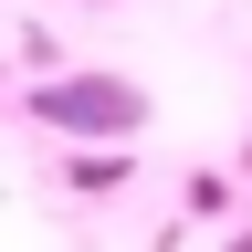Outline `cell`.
I'll return each instance as SVG.
<instances>
[{
  "label": "cell",
  "instance_id": "obj_1",
  "mask_svg": "<svg viewBox=\"0 0 252 252\" xmlns=\"http://www.w3.org/2000/svg\"><path fill=\"white\" fill-rule=\"evenodd\" d=\"M32 116L63 126V137H137V126H147V94L116 84V74H63V84L32 94Z\"/></svg>",
  "mask_w": 252,
  "mask_h": 252
}]
</instances>
